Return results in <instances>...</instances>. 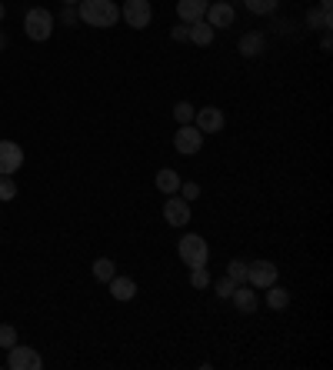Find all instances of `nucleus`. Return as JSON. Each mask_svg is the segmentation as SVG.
Returning <instances> with one entry per match:
<instances>
[{
    "instance_id": "obj_11",
    "label": "nucleus",
    "mask_w": 333,
    "mask_h": 370,
    "mask_svg": "<svg viewBox=\"0 0 333 370\" xmlns=\"http://www.w3.org/2000/svg\"><path fill=\"white\" fill-rule=\"evenodd\" d=\"M223 124H227V117H223L220 107H200L193 113V127L200 133H220Z\"/></svg>"
},
{
    "instance_id": "obj_14",
    "label": "nucleus",
    "mask_w": 333,
    "mask_h": 370,
    "mask_svg": "<svg viewBox=\"0 0 333 370\" xmlns=\"http://www.w3.org/2000/svg\"><path fill=\"white\" fill-rule=\"evenodd\" d=\"M234 307L240 311V314H254L257 311V290L250 287V284H237V290H234Z\"/></svg>"
},
{
    "instance_id": "obj_17",
    "label": "nucleus",
    "mask_w": 333,
    "mask_h": 370,
    "mask_svg": "<svg viewBox=\"0 0 333 370\" xmlns=\"http://www.w3.org/2000/svg\"><path fill=\"white\" fill-rule=\"evenodd\" d=\"M157 190L166 194V197H170V194H177V190H180V174H177V170H170V167L157 170Z\"/></svg>"
},
{
    "instance_id": "obj_1",
    "label": "nucleus",
    "mask_w": 333,
    "mask_h": 370,
    "mask_svg": "<svg viewBox=\"0 0 333 370\" xmlns=\"http://www.w3.org/2000/svg\"><path fill=\"white\" fill-rule=\"evenodd\" d=\"M77 17H80V24H87V27L107 30V27H113V24L120 20V7H117L113 0H80Z\"/></svg>"
},
{
    "instance_id": "obj_3",
    "label": "nucleus",
    "mask_w": 333,
    "mask_h": 370,
    "mask_svg": "<svg viewBox=\"0 0 333 370\" xmlns=\"http://www.w3.org/2000/svg\"><path fill=\"white\" fill-rule=\"evenodd\" d=\"M177 250H180V260H184L187 267H207V260H210V247L200 234H184L180 243H177Z\"/></svg>"
},
{
    "instance_id": "obj_31",
    "label": "nucleus",
    "mask_w": 333,
    "mask_h": 370,
    "mask_svg": "<svg viewBox=\"0 0 333 370\" xmlns=\"http://www.w3.org/2000/svg\"><path fill=\"white\" fill-rule=\"evenodd\" d=\"M320 47H323V50H330L333 44H330V30H323V40H320Z\"/></svg>"
},
{
    "instance_id": "obj_15",
    "label": "nucleus",
    "mask_w": 333,
    "mask_h": 370,
    "mask_svg": "<svg viewBox=\"0 0 333 370\" xmlns=\"http://www.w3.org/2000/svg\"><path fill=\"white\" fill-rule=\"evenodd\" d=\"M263 47H267V40H263V34H260V30H250V34H243L240 44H237L240 57H260V54H263Z\"/></svg>"
},
{
    "instance_id": "obj_21",
    "label": "nucleus",
    "mask_w": 333,
    "mask_h": 370,
    "mask_svg": "<svg viewBox=\"0 0 333 370\" xmlns=\"http://www.w3.org/2000/svg\"><path fill=\"white\" fill-rule=\"evenodd\" d=\"M280 0H243V7L250 10V14H257V17H270L274 10H277Z\"/></svg>"
},
{
    "instance_id": "obj_24",
    "label": "nucleus",
    "mask_w": 333,
    "mask_h": 370,
    "mask_svg": "<svg viewBox=\"0 0 333 370\" xmlns=\"http://www.w3.org/2000/svg\"><path fill=\"white\" fill-rule=\"evenodd\" d=\"M193 113H197V111H193L187 100L173 104V120H177V124H193Z\"/></svg>"
},
{
    "instance_id": "obj_18",
    "label": "nucleus",
    "mask_w": 333,
    "mask_h": 370,
    "mask_svg": "<svg viewBox=\"0 0 333 370\" xmlns=\"http://www.w3.org/2000/svg\"><path fill=\"white\" fill-rule=\"evenodd\" d=\"M307 27H314V30H330L333 27L330 10H323V7H310V10H307Z\"/></svg>"
},
{
    "instance_id": "obj_30",
    "label": "nucleus",
    "mask_w": 333,
    "mask_h": 370,
    "mask_svg": "<svg viewBox=\"0 0 333 370\" xmlns=\"http://www.w3.org/2000/svg\"><path fill=\"white\" fill-rule=\"evenodd\" d=\"M170 37H173V40H187V27H180V24H177V27L170 30Z\"/></svg>"
},
{
    "instance_id": "obj_23",
    "label": "nucleus",
    "mask_w": 333,
    "mask_h": 370,
    "mask_svg": "<svg viewBox=\"0 0 333 370\" xmlns=\"http://www.w3.org/2000/svg\"><path fill=\"white\" fill-rule=\"evenodd\" d=\"M227 277L234 280V284H247V263L243 260H230L227 263Z\"/></svg>"
},
{
    "instance_id": "obj_27",
    "label": "nucleus",
    "mask_w": 333,
    "mask_h": 370,
    "mask_svg": "<svg viewBox=\"0 0 333 370\" xmlns=\"http://www.w3.org/2000/svg\"><path fill=\"white\" fill-rule=\"evenodd\" d=\"M177 194H180V197H184L187 204H190V201H197V197H200V184L187 181V184H180V190H177Z\"/></svg>"
},
{
    "instance_id": "obj_34",
    "label": "nucleus",
    "mask_w": 333,
    "mask_h": 370,
    "mask_svg": "<svg viewBox=\"0 0 333 370\" xmlns=\"http://www.w3.org/2000/svg\"><path fill=\"white\" fill-rule=\"evenodd\" d=\"M3 47H7V37H3V34H0V50H3Z\"/></svg>"
},
{
    "instance_id": "obj_26",
    "label": "nucleus",
    "mask_w": 333,
    "mask_h": 370,
    "mask_svg": "<svg viewBox=\"0 0 333 370\" xmlns=\"http://www.w3.org/2000/svg\"><path fill=\"white\" fill-rule=\"evenodd\" d=\"M17 197V184L10 177H0V201H14Z\"/></svg>"
},
{
    "instance_id": "obj_2",
    "label": "nucleus",
    "mask_w": 333,
    "mask_h": 370,
    "mask_svg": "<svg viewBox=\"0 0 333 370\" xmlns=\"http://www.w3.org/2000/svg\"><path fill=\"white\" fill-rule=\"evenodd\" d=\"M23 30H27V37L30 40H50L54 34V14L47 10V7H30L27 10V17H23Z\"/></svg>"
},
{
    "instance_id": "obj_33",
    "label": "nucleus",
    "mask_w": 333,
    "mask_h": 370,
    "mask_svg": "<svg viewBox=\"0 0 333 370\" xmlns=\"http://www.w3.org/2000/svg\"><path fill=\"white\" fill-rule=\"evenodd\" d=\"M3 14H7V7H3V0H0V20H3Z\"/></svg>"
},
{
    "instance_id": "obj_32",
    "label": "nucleus",
    "mask_w": 333,
    "mask_h": 370,
    "mask_svg": "<svg viewBox=\"0 0 333 370\" xmlns=\"http://www.w3.org/2000/svg\"><path fill=\"white\" fill-rule=\"evenodd\" d=\"M320 7H323V10H333V0H320Z\"/></svg>"
},
{
    "instance_id": "obj_6",
    "label": "nucleus",
    "mask_w": 333,
    "mask_h": 370,
    "mask_svg": "<svg viewBox=\"0 0 333 370\" xmlns=\"http://www.w3.org/2000/svg\"><path fill=\"white\" fill-rule=\"evenodd\" d=\"M7 367L10 370H40L44 367V357L34 347H20V340L7 351Z\"/></svg>"
},
{
    "instance_id": "obj_5",
    "label": "nucleus",
    "mask_w": 333,
    "mask_h": 370,
    "mask_svg": "<svg viewBox=\"0 0 333 370\" xmlns=\"http://www.w3.org/2000/svg\"><path fill=\"white\" fill-rule=\"evenodd\" d=\"M120 17L127 20V27L144 30V27H150V20H153V7H150V0H127V3L120 7Z\"/></svg>"
},
{
    "instance_id": "obj_16",
    "label": "nucleus",
    "mask_w": 333,
    "mask_h": 370,
    "mask_svg": "<svg viewBox=\"0 0 333 370\" xmlns=\"http://www.w3.org/2000/svg\"><path fill=\"white\" fill-rule=\"evenodd\" d=\"M111 297H113V300H124V304H127V300H133V297H137V284H133L130 277H117V274H113V277H111Z\"/></svg>"
},
{
    "instance_id": "obj_9",
    "label": "nucleus",
    "mask_w": 333,
    "mask_h": 370,
    "mask_svg": "<svg viewBox=\"0 0 333 370\" xmlns=\"http://www.w3.org/2000/svg\"><path fill=\"white\" fill-rule=\"evenodd\" d=\"M190 217H193V214H190V204H187L180 194H170L164 204V221L170 223V227H187Z\"/></svg>"
},
{
    "instance_id": "obj_4",
    "label": "nucleus",
    "mask_w": 333,
    "mask_h": 370,
    "mask_svg": "<svg viewBox=\"0 0 333 370\" xmlns=\"http://www.w3.org/2000/svg\"><path fill=\"white\" fill-rule=\"evenodd\" d=\"M277 277H280V267L274 260H254V263H247V284L254 290H267L270 284H277Z\"/></svg>"
},
{
    "instance_id": "obj_28",
    "label": "nucleus",
    "mask_w": 333,
    "mask_h": 370,
    "mask_svg": "<svg viewBox=\"0 0 333 370\" xmlns=\"http://www.w3.org/2000/svg\"><path fill=\"white\" fill-rule=\"evenodd\" d=\"M213 290H217V297H230L234 290H237V284H234L230 277H220L217 284H213Z\"/></svg>"
},
{
    "instance_id": "obj_35",
    "label": "nucleus",
    "mask_w": 333,
    "mask_h": 370,
    "mask_svg": "<svg viewBox=\"0 0 333 370\" xmlns=\"http://www.w3.org/2000/svg\"><path fill=\"white\" fill-rule=\"evenodd\" d=\"M64 3H70V7H74V3H80V0H64Z\"/></svg>"
},
{
    "instance_id": "obj_13",
    "label": "nucleus",
    "mask_w": 333,
    "mask_h": 370,
    "mask_svg": "<svg viewBox=\"0 0 333 370\" xmlns=\"http://www.w3.org/2000/svg\"><path fill=\"white\" fill-rule=\"evenodd\" d=\"M213 37H217V30H213L207 20H193V24L187 27V40H190V44H197V47H210Z\"/></svg>"
},
{
    "instance_id": "obj_10",
    "label": "nucleus",
    "mask_w": 333,
    "mask_h": 370,
    "mask_svg": "<svg viewBox=\"0 0 333 370\" xmlns=\"http://www.w3.org/2000/svg\"><path fill=\"white\" fill-rule=\"evenodd\" d=\"M204 20L213 27V30H223V27H234V24H237V10H234V3L217 0V3H210V7H207Z\"/></svg>"
},
{
    "instance_id": "obj_7",
    "label": "nucleus",
    "mask_w": 333,
    "mask_h": 370,
    "mask_svg": "<svg viewBox=\"0 0 333 370\" xmlns=\"http://www.w3.org/2000/svg\"><path fill=\"white\" fill-rule=\"evenodd\" d=\"M173 147H177V154H184V157H193L197 150L204 147V133L193 127V124H180V130L173 133Z\"/></svg>"
},
{
    "instance_id": "obj_20",
    "label": "nucleus",
    "mask_w": 333,
    "mask_h": 370,
    "mask_svg": "<svg viewBox=\"0 0 333 370\" xmlns=\"http://www.w3.org/2000/svg\"><path fill=\"white\" fill-rule=\"evenodd\" d=\"M91 270H93V277L100 280V284H111V277L117 274V267H113V260H111V257H97V260H93Z\"/></svg>"
},
{
    "instance_id": "obj_29",
    "label": "nucleus",
    "mask_w": 333,
    "mask_h": 370,
    "mask_svg": "<svg viewBox=\"0 0 333 370\" xmlns=\"http://www.w3.org/2000/svg\"><path fill=\"white\" fill-rule=\"evenodd\" d=\"M60 20H64V24H77V7H70V3H67V7H64V14H60Z\"/></svg>"
},
{
    "instance_id": "obj_8",
    "label": "nucleus",
    "mask_w": 333,
    "mask_h": 370,
    "mask_svg": "<svg viewBox=\"0 0 333 370\" xmlns=\"http://www.w3.org/2000/svg\"><path fill=\"white\" fill-rule=\"evenodd\" d=\"M23 164V147L14 140H0V177H14Z\"/></svg>"
},
{
    "instance_id": "obj_19",
    "label": "nucleus",
    "mask_w": 333,
    "mask_h": 370,
    "mask_svg": "<svg viewBox=\"0 0 333 370\" xmlns=\"http://www.w3.org/2000/svg\"><path fill=\"white\" fill-rule=\"evenodd\" d=\"M290 304V294H287V287H277V284H270L267 287V307L270 311H283Z\"/></svg>"
},
{
    "instance_id": "obj_25",
    "label": "nucleus",
    "mask_w": 333,
    "mask_h": 370,
    "mask_svg": "<svg viewBox=\"0 0 333 370\" xmlns=\"http://www.w3.org/2000/svg\"><path fill=\"white\" fill-rule=\"evenodd\" d=\"M14 344H17V331H14L10 324H0V347H3V351H10Z\"/></svg>"
},
{
    "instance_id": "obj_12",
    "label": "nucleus",
    "mask_w": 333,
    "mask_h": 370,
    "mask_svg": "<svg viewBox=\"0 0 333 370\" xmlns=\"http://www.w3.org/2000/svg\"><path fill=\"white\" fill-rule=\"evenodd\" d=\"M210 0H177V17L184 24H193V20H204Z\"/></svg>"
},
{
    "instance_id": "obj_22",
    "label": "nucleus",
    "mask_w": 333,
    "mask_h": 370,
    "mask_svg": "<svg viewBox=\"0 0 333 370\" xmlns=\"http://www.w3.org/2000/svg\"><path fill=\"white\" fill-rule=\"evenodd\" d=\"M210 284H213V277H210L207 267H190V287L193 290H207Z\"/></svg>"
}]
</instances>
